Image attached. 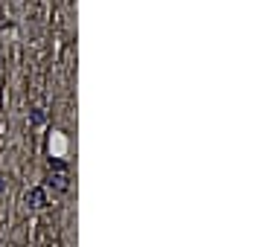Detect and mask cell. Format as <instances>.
<instances>
[{
    "label": "cell",
    "mask_w": 262,
    "mask_h": 247,
    "mask_svg": "<svg viewBox=\"0 0 262 247\" xmlns=\"http://www.w3.org/2000/svg\"><path fill=\"white\" fill-rule=\"evenodd\" d=\"M50 154L53 157H64L67 154V137L61 131H53V137H50Z\"/></svg>",
    "instance_id": "obj_1"
},
{
    "label": "cell",
    "mask_w": 262,
    "mask_h": 247,
    "mask_svg": "<svg viewBox=\"0 0 262 247\" xmlns=\"http://www.w3.org/2000/svg\"><path fill=\"white\" fill-rule=\"evenodd\" d=\"M26 204H29V207H47V195H44V189H32V192H29V195H26Z\"/></svg>",
    "instance_id": "obj_2"
},
{
    "label": "cell",
    "mask_w": 262,
    "mask_h": 247,
    "mask_svg": "<svg viewBox=\"0 0 262 247\" xmlns=\"http://www.w3.org/2000/svg\"><path fill=\"white\" fill-rule=\"evenodd\" d=\"M0 192H3V180H0Z\"/></svg>",
    "instance_id": "obj_3"
}]
</instances>
